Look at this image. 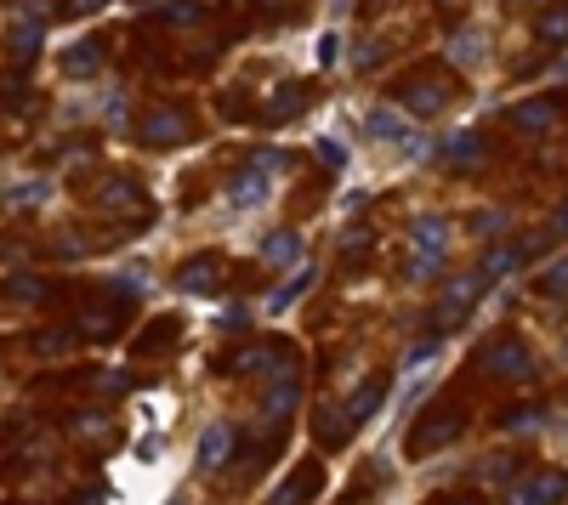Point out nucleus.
<instances>
[{
	"instance_id": "17",
	"label": "nucleus",
	"mask_w": 568,
	"mask_h": 505,
	"mask_svg": "<svg viewBox=\"0 0 568 505\" xmlns=\"http://www.w3.org/2000/svg\"><path fill=\"white\" fill-rule=\"evenodd\" d=\"M313 279H319V267H307V262H302L296 273H290V279L279 284V290H273V296H267V313H284V307H290V301L302 296V290H307Z\"/></svg>"
},
{
	"instance_id": "31",
	"label": "nucleus",
	"mask_w": 568,
	"mask_h": 505,
	"mask_svg": "<svg viewBox=\"0 0 568 505\" xmlns=\"http://www.w3.org/2000/svg\"><path fill=\"white\" fill-rule=\"evenodd\" d=\"M108 290H120V301H137V296H142V273H120Z\"/></svg>"
},
{
	"instance_id": "15",
	"label": "nucleus",
	"mask_w": 568,
	"mask_h": 505,
	"mask_svg": "<svg viewBox=\"0 0 568 505\" xmlns=\"http://www.w3.org/2000/svg\"><path fill=\"white\" fill-rule=\"evenodd\" d=\"M444 159L455 165V171H472V165H483V137H478V131H455V137L444 142Z\"/></svg>"
},
{
	"instance_id": "2",
	"label": "nucleus",
	"mask_w": 568,
	"mask_h": 505,
	"mask_svg": "<svg viewBox=\"0 0 568 505\" xmlns=\"http://www.w3.org/2000/svg\"><path fill=\"white\" fill-rule=\"evenodd\" d=\"M478 369L483 375H500V381H529L534 358H529V347H523L517 335H500V341H489V347L478 352Z\"/></svg>"
},
{
	"instance_id": "20",
	"label": "nucleus",
	"mask_w": 568,
	"mask_h": 505,
	"mask_svg": "<svg viewBox=\"0 0 568 505\" xmlns=\"http://www.w3.org/2000/svg\"><path fill=\"white\" fill-rule=\"evenodd\" d=\"M313 494H319V471H302V477H290V483H284L267 505H307Z\"/></svg>"
},
{
	"instance_id": "25",
	"label": "nucleus",
	"mask_w": 568,
	"mask_h": 505,
	"mask_svg": "<svg viewBox=\"0 0 568 505\" xmlns=\"http://www.w3.org/2000/svg\"><path fill=\"white\" fill-rule=\"evenodd\" d=\"M313 154H319L324 171H347V159H353V154H347V142H336V137H319V142H313Z\"/></svg>"
},
{
	"instance_id": "33",
	"label": "nucleus",
	"mask_w": 568,
	"mask_h": 505,
	"mask_svg": "<svg viewBox=\"0 0 568 505\" xmlns=\"http://www.w3.org/2000/svg\"><path fill=\"white\" fill-rule=\"evenodd\" d=\"M279 165H284V148H256V171H267V176H273Z\"/></svg>"
},
{
	"instance_id": "24",
	"label": "nucleus",
	"mask_w": 568,
	"mask_h": 505,
	"mask_svg": "<svg viewBox=\"0 0 568 505\" xmlns=\"http://www.w3.org/2000/svg\"><path fill=\"white\" fill-rule=\"evenodd\" d=\"M478 57H483V35H478V29H461V35L449 40V63H455V69H472Z\"/></svg>"
},
{
	"instance_id": "27",
	"label": "nucleus",
	"mask_w": 568,
	"mask_h": 505,
	"mask_svg": "<svg viewBox=\"0 0 568 505\" xmlns=\"http://www.w3.org/2000/svg\"><path fill=\"white\" fill-rule=\"evenodd\" d=\"M540 296H568V256L540 273Z\"/></svg>"
},
{
	"instance_id": "5",
	"label": "nucleus",
	"mask_w": 568,
	"mask_h": 505,
	"mask_svg": "<svg viewBox=\"0 0 568 505\" xmlns=\"http://www.w3.org/2000/svg\"><path fill=\"white\" fill-rule=\"evenodd\" d=\"M216 284H222V262H216V256H194V262L177 267L182 296H216Z\"/></svg>"
},
{
	"instance_id": "28",
	"label": "nucleus",
	"mask_w": 568,
	"mask_h": 505,
	"mask_svg": "<svg viewBox=\"0 0 568 505\" xmlns=\"http://www.w3.org/2000/svg\"><path fill=\"white\" fill-rule=\"evenodd\" d=\"M160 18L171 23V29H188V23L199 18V0H171V6H165Z\"/></svg>"
},
{
	"instance_id": "14",
	"label": "nucleus",
	"mask_w": 568,
	"mask_h": 505,
	"mask_svg": "<svg viewBox=\"0 0 568 505\" xmlns=\"http://www.w3.org/2000/svg\"><path fill=\"white\" fill-rule=\"evenodd\" d=\"M142 205V188L137 182H131V176H114V182H103V193H97V210H108V216H114V210H137Z\"/></svg>"
},
{
	"instance_id": "3",
	"label": "nucleus",
	"mask_w": 568,
	"mask_h": 505,
	"mask_svg": "<svg viewBox=\"0 0 568 505\" xmlns=\"http://www.w3.org/2000/svg\"><path fill=\"white\" fill-rule=\"evenodd\" d=\"M194 137V120L182 114V108H148L142 114V142H154V148H177V142Z\"/></svg>"
},
{
	"instance_id": "23",
	"label": "nucleus",
	"mask_w": 568,
	"mask_h": 505,
	"mask_svg": "<svg viewBox=\"0 0 568 505\" xmlns=\"http://www.w3.org/2000/svg\"><path fill=\"white\" fill-rule=\"evenodd\" d=\"M387 398V381H375V386H364V392H358L353 403H347V426H341V432H353L358 420H370L375 415V403Z\"/></svg>"
},
{
	"instance_id": "8",
	"label": "nucleus",
	"mask_w": 568,
	"mask_h": 505,
	"mask_svg": "<svg viewBox=\"0 0 568 505\" xmlns=\"http://www.w3.org/2000/svg\"><path fill=\"white\" fill-rule=\"evenodd\" d=\"M267 193H273V176L250 165V171H239V176L228 182V205H233V210H262Z\"/></svg>"
},
{
	"instance_id": "7",
	"label": "nucleus",
	"mask_w": 568,
	"mask_h": 505,
	"mask_svg": "<svg viewBox=\"0 0 568 505\" xmlns=\"http://www.w3.org/2000/svg\"><path fill=\"white\" fill-rule=\"evenodd\" d=\"M370 137H381V142H398L404 148V159H421L426 154V137H415L398 114H387V108H375L370 114Z\"/></svg>"
},
{
	"instance_id": "18",
	"label": "nucleus",
	"mask_w": 568,
	"mask_h": 505,
	"mask_svg": "<svg viewBox=\"0 0 568 505\" xmlns=\"http://www.w3.org/2000/svg\"><path fill=\"white\" fill-rule=\"evenodd\" d=\"M239 375H279L284 369V352L279 347H250V352H239Z\"/></svg>"
},
{
	"instance_id": "41",
	"label": "nucleus",
	"mask_w": 568,
	"mask_h": 505,
	"mask_svg": "<svg viewBox=\"0 0 568 505\" xmlns=\"http://www.w3.org/2000/svg\"><path fill=\"white\" fill-rule=\"evenodd\" d=\"M165 505H188V500H165Z\"/></svg>"
},
{
	"instance_id": "10",
	"label": "nucleus",
	"mask_w": 568,
	"mask_h": 505,
	"mask_svg": "<svg viewBox=\"0 0 568 505\" xmlns=\"http://www.w3.org/2000/svg\"><path fill=\"white\" fill-rule=\"evenodd\" d=\"M483 296V273H461V279L444 290V307H438V324H461V313Z\"/></svg>"
},
{
	"instance_id": "39",
	"label": "nucleus",
	"mask_w": 568,
	"mask_h": 505,
	"mask_svg": "<svg viewBox=\"0 0 568 505\" xmlns=\"http://www.w3.org/2000/svg\"><path fill=\"white\" fill-rule=\"evenodd\" d=\"M551 227H557V233H568V205H557V216H551Z\"/></svg>"
},
{
	"instance_id": "19",
	"label": "nucleus",
	"mask_w": 568,
	"mask_h": 505,
	"mask_svg": "<svg viewBox=\"0 0 568 505\" xmlns=\"http://www.w3.org/2000/svg\"><path fill=\"white\" fill-rule=\"evenodd\" d=\"M512 125H517V131H551V125H557V108L540 103V97H534V103H517L512 108Z\"/></svg>"
},
{
	"instance_id": "36",
	"label": "nucleus",
	"mask_w": 568,
	"mask_h": 505,
	"mask_svg": "<svg viewBox=\"0 0 568 505\" xmlns=\"http://www.w3.org/2000/svg\"><path fill=\"white\" fill-rule=\"evenodd\" d=\"M74 432H80V437H91V443H97V437H103V420H97V415H86V420H74Z\"/></svg>"
},
{
	"instance_id": "42",
	"label": "nucleus",
	"mask_w": 568,
	"mask_h": 505,
	"mask_svg": "<svg viewBox=\"0 0 568 505\" xmlns=\"http://www.w3.org/2000/svg\"><path fill=\"white\" fill-rule=\"evenodd\" d=\"M444 6H461V0H444Z\"/></svg>"
},
{
	"instance_id": "30",
	"label": "nucleus",
	"mask_w": 568,
	"mask_h": 505,
	"mask_svg": "<svg viewBox=\"0 0 568 505\" xmlns=\"http://www.w3.org/2000/svg\"><path fill=\"white\" fill-rule=\"evenodd\" d=\"M540 40H568V12L563 6H551L546 18H540Z\"/></svg>"
},
{
	"instance_id": "11",
	"label": "nucleus",
	"mask_w": 568,
	"mask_h": 505,
	"mask_svg": "<svg viewBox=\"0 0 568 505\" xmlns=\"http://www.w3.org/2000/svg\"><path fill=\"white\" fill-rule=\"evenodd\" d=\"M267 420H290L296 415V403H302V381L290 375V369H279V375H267Z\"/></svg>"
},
{
	"instance_id": "37",
	"label": "nucleus",
	"mask_w": 568,
	"mask_h": 505,
	"mask_svg": "<svg viewBox=\"0 0 568 505\" xmlns=\"http://www.w3.org/2000/svg\"><path fill=\"white\" fill-rule=\"evenodd\" d=\"M35 347H40V352H63V347H69V341H63V330H46V335H40V341H35Z\"/></svg>"
},
{
	"instance_id": "32",
	"label": "nucleus",
	"mask_w": 568,
	"mask_h": 505,
	"mask_svg": "<svg viewBox=\"0 0 568 505\" xmlns=\"http://www.w3.org/2000/svg\"><path fill=\"white\" fill-rule=\"evenodd\" d=\"M540 426V409H517V415H506V432H534Z\"/></svg>"
},
{
	"instance_id": "6",
	"label": "nucleus",
	"mask_w": 568,
	"mask_h": 505,
	"mask_svg": "<svg viewBox=\"0 0 568 505\" xmlns=\"http://www.w3.org/2000/svg\"><path fill=\"white\" fill-rule=\"evenodd\" d=\"M568 494V477L563 471H540L534 483H517L512 494H506V505H557Z\"/></svg>"
},
{
	"instance_id": "26",
	"label": "nucleus",
	"mask_w": 568,
	"mask_h": 505,
	"mask_svg": "<svg viewBox=\"0 0 568 505\" xmlns=\"http://www.w3.org/2000/svg\"><path fill=\"white\" fill-rule=\"evenodd\" d=\"M302 103H307V91L302 86H284V91H273V120H290V114H302Z\"/></svg>"
},
{
	"instance_id": "12",
	"label": "nucleus",
	"mask_w": 568,
	"mask_h": 505,
	"mask_svg": "<svg viewBox=\"0 0 568 505\" xmlns=\"http://www.w3.org/2000/svg\"><path fill=\"white\" fill-rule=\"evenodd\" d=\"M103 69V40H74L69 52H63V74H69V80H91V74Z\"/></svg>"
},
{
	"instance_id": "43",
	"label": "nucleus",
	"mask_w": 568,
	"mask_h": 505,
	"mask_svg": "<svg viewBox=\"0 0 568 505\" xmlns=\"http://www.w3.org/2000/svg\"><path fill=\"white\" fill-rule=\"evenodd\" d=\"M529 6H534V0H529Z\"/></svg>"
},
{
	"instance_id": "38",
	"label": "nucleus",
	"mask_w": 568,
	"mask_h": 505,
	"mask_svg": "<svg viewBox=\"0 0 568 505\" xmlns=\"http://www.w3.org/2000/svg\"><path fill=\"white\" fill-rule=\"evenodd\" d=\"M97 6H108V0H69V18H91Z\"/></svg>"
},
{
	"instance_id": "22",
	"label": "nucleus",
	"mask_w": 568,
	"mask_h": 505,
	"mask_svg": "<svg viewBox=\"0 0 568 505\" xmlns=\"http://www.w3.org/2000/svg\"><path fill=\"white\" fill-rule=\"evenodd\" d=\"M40 40H46V18H18V23H12V52L35 57Z\"/></svg>"
},
{
	"instance_id": "34",
	"label": "nucleus",
	"mask_w": 568,
	"mask_h": 505,
	"mask_svg": "<svg viewBox=\"0 0 568 505\" xmlns=\"http://www.w3.org/2000/svg\"><path fill=\"white\" fill-rule=\"evenodd\" d=\"M12 296H18V301H40V296H46V284H40V279H18V284H12Z\"/></svg>"
},
{
	"instance_id": "13",
	"label": "nucleus",
	"mask_w": 568,
	"mask_h": 505,
	"mask_svg": "<svg viewBox=\"0 0 568 505\" xmlns=\"http://www.w3.org/2000/svg\"><path fill=\"white\" fill-rule=\"evenodd\" d=\"M455 437H461V415H438V420H426V432L409 437V449L432 454V449H444V443H455Z\"/></svg>"
},
{
	"instance_id": "40",
	"label": "nucleus",
	"mask_w": 568,
	"mask_h": 505,
	"mask_svg": "<svg viewBox=\"0 0 568 505\" xmlns=\"http://www.w3.org/2000/svg\"><path fill=\"white\" fill-rule=\"evenodd\" d=\"M449 505H483V500H449Z\"/></svg>"
},
{
	"instance_id": "21",
	"label": "nucleus",
	"mask_w": 568,
	"mask_h": 505,
	"mask_svg": "<svg viewBox=\"0 0 568 505\" xmlns=\"http://www.w3.org/2000/svg\"><path fill=\"white\" fill-rule=\"evenodd\" d=\"M46 193H52V182L29 176V182H18V188L6 193V210H40V205H46Z\"/></svg>"
},
{
	"instance_id": "1",
	"label": "nucleus",
	"mask_w": 568,
	"mask_h": 505,
	"mask_svg": "<svg viewBox=\"0 0 568 505\" xmlns=\"http://www.w3.org/2000/svg\"><path fill=\"white\" fill-rule=\"evenodd\" d=\"M409 239H415V262H409V279L421 284V279H432V273L444 267V250H449V222H444V216H421V222L409 227Z\"/></svg>"
},
{
	"instance_id": "29",
	"label": "nucleus",
	"mask_w": 568,
	"mask_h": 505,
	"mask_svg": "<svg viewBox=\"0 0 568 505\" xmlns=\"http://www.w3.org/2000/svg\"><path fill=\"white\" fill-rule=\"evenodd\" d=\"M114 324H120L114 313H80V330L97 335V341H108V335H114Z\"/></svg>"
},
{
	"instance_id": "16",
	"label": "nucleus",
	"mask_w": 568,
	"mask_h": 505,
	"mask_svg": "<svg viewBox=\"0 0 568 505\" xmlns=\"http://www.w3.org/2000/svg\"><path fill=\"white\" fill-rule=\"evenodd\" d=\"M262 262L267 267H296V262H302V233H290V227L273 233V239L262 244Z\"/></svg>"
},
{
	"instance_id": "9",
	"label": "nucleus",
	"mask_w": 568,
	"mask_h": 505,
	"mask_svg": "<svg viewBox=\"0 0 568 505\" xmlns=\"http://www.w3.org/2000/svg\"><path fill=\"white\" fill-rule=\"evenodd\" d=\"M449 91L432 86V80H415V86H398V108H409L415 120H432V114H444Z\"/></svg>"
},
{
	"instance_id": "4",
	"label": "nucleus",
	"mask_w": 568,
	"mask_h": 505,
	"mask_svg": "<svg viewBox=\"0 0 568 505\" xmlns=\"http://www.w3.org/2000/svg\"><path fill=\"white\" fill-rule=\"evenodd\" d=\"M228 460H233V420H216V426H205V437H199L194 466L199 471H222Z\"/></svg>"
},
{
	"instance_id": "35",
	"label": "nucleus",
	"mask_w": 568,
	"mask_h": 505,
	"mask_svg": "<svg viewBox=\"0 0 568 505\" xmlns=\"http://www.w3.org/2000/svg\"><path fill=\"white\" fill-rule=\"evenodd\" d=\"M103 120L120 131V125H125V97H108V103H103Z\"/></svg>"
}]
</instances>
